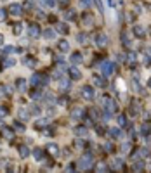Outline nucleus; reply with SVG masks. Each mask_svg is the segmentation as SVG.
<instances>
[{
	"instance_id": "nucleus-55",
	"label": "nucleus",
	"mask_w": 151,
	"mask_h": 173,
	"mask_svg": "<svg viewBox=\"0 0 151 173\" xmlns=\"http://www.w3.org/2000/svg\"><path fill=\"white\" fill-rule=\"evenodd\" d=\"M146 50H148L146 54H148V56H150V57H151V45H150V47H148V49H146Z\"/></svg>"
},
{
	"instance_id": "nucleus-37",
	"label": "nucleus",
	"mask_w": 151,
	"mask_h": 173,
	"mask_svg": "<svg viewBox=\"0 0 151 173\" xmlns=\"http://www.w3.org/2000/svg\"><path fill=\"white\" fill-rule=\"evenodd\" d=\"M141 133L144 135V137H146V135L150 133V125H148V123H144V125L141 126Z\"/></svg>"
},
{
	"instance_id": "nucleus-46",
	"label": "nucleus",
	"mask_w": 151,
	"mask_h": 173,
	"mask_svg": "<svg viewBox=\"0 0 151 173\" xmlns=\"http://www.w3.org/2000/svg\"><path fill=\"white\" fill-rule=\"evenodd\" d=\"M83 21L87 23V26H90V24H92V18H90V16H83Z\"/></svg>"
},
{
	"instance_id": "nucleus-8",
	"label": "nucleus",
	"mask_w": 151,
	"mask_h": 173,
	"mask_svg": "<svg viewBox=\"0 0 151 173\" xmlns=\"http://www.w3.org/2000/svg\"><path fill=\"white\" fill-rule=\"evenodd\" d=\"M28 35H30V38H37L38 35H40V28H38V24H30V28H28Z\"/></svg>"
},
{
	"instance_id": "nucleus-39",
	"label": "nucleus",
	"mask_w": 151,
	"mask_h": 173,
	"mask_svg": "<svg viewBox=\"0 0 151 173\" xmlns=\"http://www.w3.org/2000/svg\"><path fill=\"white\" fill-rule=\"evenodd\" d=\"M47 125H49V119H38L37 121V128H43Z\"/></svg>"
},
{
	"instance_id": "nucleus-26",
	"label": "nucleus",
	"mask_w": 151,
	"mask_h": 173,
	"mask_svg": "<svg viewBox=\"0 0 151 173\" xmlns=\"http://www.w3.org/2000/svg\"><path fill=\"white\" fill-rule=\"evenodd\" d=\"M23 62H24V66H28V68H33V66H35V59L33 57H24Z\"/></svg>"
},
{
	"instance_id": "nucleus-35",
	"label": "nucleus",
	"mask_w": 151,
	"mask_h": 173,
	"mask_svg": "<svg viewBox=\"0 0 151 173\" xmlns=\"http://www.w3.org/2000/svg\"><path fill=\"white\" fill-rule=\"evenodd\" d=\"M4 52H5V54H12V52H19V49L12 47V45H9V47H5V49H4Z\"/></svg>"
},
{
	"instance_id": "nucleus-34",
	"label": "nucleus",
	"mask_w": 151,
	"mask_h": 173,
	"mask_svg": "<svg viewBox=\"0 0 151 173\" xmlns=\"http://www.w3.org/2000/svg\"><path fill=\"white\" fill-rule=\"evenodd\" d=\"M4 64H5V68H12V66H16V61H14V59H5V61H4Z\"/></svg>"
},
{
	"instance_id": "nucleus-11",
	"label": "nucleus",
	"mask_w": 151,
	"mask_h": 173,
	"mask_svg": "<svg viewBox=\"0 0 151 173\" xmlns=\"http://www.w3.org/2000/svg\"><path fill=\"white\" fill-rule=\"evenodd\" d=\"M135 62H137L135 54H134V52H129V54H127V64H129L130 68H134V66H135Z\"/></svg>"
},
{
	"instance_id": "nucleus-42",
	"label": "nucleus",
	"mask_w": 151,
	"mask_h": 173,
	"mask_svg": "<svg viewBox=\"0 0 151 173\" xmlns=\"http://www.w3.org/2000/svg\"><path fill=\"white\" fill-rule=\"evenodd\" d=\"M106 170H110L106 165H97V166H95V172H106Z\"/></svg>"
},
{
	"instance_id": "nucleus-52",
	"label": "nucleus",
	"mask_w": 151,
	"mask_h": 173,
	"mask_svg": "<svg viewBox=\"0 0 151 173\" xmlns=\"http://www.w3.org/2000/svg\"><path fill=\"white\" fill-rule=\"evenodd\" d=\"M75 170V166L73 165H70V166H66V172H73Z\"/></svg>"
},
{
	"instance_id": "nucleus-56",
	"label": "nucleus",
	"mask_w": 151,
	"mask_h": 173,
	"mask_svg": "<svg viewBox=\"0 0 151 173\" xmlns=\"http://www.w3.org/2000/svg\"><path fill=\"white\" fill-rule=\"evenodd\" d=\"M2 43H4V37H2V35H0V45H2Z\"/></svg>"
},
{
	"instance_id": "nucleus-5",
	"label": "nucleus",
	"mask_w": 151,
	"mask_h": 173,
	"mask_svg": "<svg viewBox=\"0 0 151 173\" xmlns=\"http://www.w3.org/2000/svg\"><path fill=\"white\" fill-rule=\"evenodd\" d=\"M83 116H85V109H83V107H75V109L70 113V118H71V119H75V121L82 119Z\"/></svg>"
},
{
	"instance_id": "nucleus-36",
	"label": "nucleus",
	"mask_w": 151,
	"mask_h": 173,
	"mask_svg": "<svg viewBox=\"0 0 151 173\" xmlns=\"http://www.w3.org/2000/svg\"><path fill=\"white\" fill-rule=\"evenodd\" d=\"M118 125H120V126H127V118L123 114L118 116Z\"/></svg>"
},
{
	"instance_id": "nucleus-48",
	"label": "nucleus",
	"mask_w": 151,
	"mask_h": 173,
	"mask_svg": "<svg viewBox=\"0 0 151 173\" xmlns=\"http://www.w3.org/2000/svg\"><path fill=\"white\" fill-rule=\"evenodd\" d=\"M5 114H7V109L5 107H0V118H4Z\"/></svg>"
},
{
	"instance_id": "nucleus-4",
	"label": "nucleus",
	"mask_w": 151,
	"mask_h": 173,
	"mask_svg": "<svg viewBox=\"0 0 151 173\" xmlns=\"http://www.w3.org/2000/svg\"><path fill=\"white\" fill-rule=\"evenodd\" d=\"M90 166H92V157H90V154L82 156V159H80V168H82V170H89Z\"/></svg>"
},
{
	"instance_id": "nucleus-54",
	"label": "nucleus",
	"mask_w": 151,
	"mask_h": 173,
	"mask_svg": "<svg viewBox=\"0 0 151 173\" xmlns=\"http://www.w3.org/2000/svg\"><path fill=\"white\" fill-rule=\"evenodd\" d=\"M14 126H16V128H18V130H23V128H24V126H23V125H21V123H16V125H14Z\"/></svg>"
},
{
	"instance_id": "nucleus-24",
	"label": "nucleus",
	"mask_w": 151,
	"mask_h": 173,
	"mask_svg": "<svg viewBox=\"0 0 151 173\" xmlns=\"http://www.w3.org/2000/svg\"><path fill=\"white\" fill-rule=\"evenodd\" d=\"M26 87H28L26 80H18V88H19V92H26Z\"/></svg>"
},
{
	"instance_id": "nucleus-2",
	"label": "nucleus",
	"mask_w": 151,
	"mask_h": 173,
	"mask_svg": "<svg viewBox=\"0 0 151 173\" xmlns=\"http://www.w3.org/2000/svg\"><path fill=\"white\" fill-rule=\"evenodd\" d=\"M82 97H83L85 100H94L95 99V90L90 87V85H85V87H82Z\"/></svg>"
},
{
	"instance_id": "nucleus-23",
	"label": "nucleus",
	"mask_w": 151,
	"mask_h": 173,
	"mask_svg": "<svg viewBox=\"0 0 151 173\" xmlns=\"http://www.w3.org/2000/svg\"><path fill=\"white\" fill-rule=\"evenodd\" d=\"M47 149H49V153L54 154V156H57V154H59V147H57L56 144H49V145H47Z\"/></svg>"
},
{
	"instance_id": "nucleus-1",
	"label": "nucleus",
	"mask_w": 151,
	"mask_h": 173,
	"mask_svg": "<svg viewBox=\"0 0 151 173\" xmlns=\"http://www.w3.org/2000/svg\"><path fill=\"white\" fill-rule=\"evenodd\" d=\"M101 71H103V75H104V76H111V75L115 73V62L104 61V62L101 64Z\"/></svg>"
},
{
	"instance_id": "nucleus-50",
	"label": "nucleus",
	"mask_w": 151,
	"mask_h": 173,
	"mask_svg": "<svg viewBox=\"0 0 151 173\" xmlns=\"http://www.w3.org/2000/svg\"><path fill=\"white\" fill-rule=\"evenodd\" d=\"M90 114H92V118H95V119H97V118H99V113H97V111H95V109H92V111H90Z\"/></svg>"
},
{
	"instance_id": "nucleus-20",
	"label": "nucleus",
	"mask_w": 151,
	"mask_h": 173,
	"mask_svg": "<svg viewBox=\"0 0 151 173\" xmlns=\"http://www.w3.org/2000/svg\"><path fill=\"white\" fill-rule=\"evenodd\" d=\"M19 156H21V157H28V156H30V149H28L26 145H21V147H19Z\"/></svg>"
},
{
	"instance_id": "nucleus-38",
	"label": "nucleus",
	"mask_w": 151,
	"mask_h": 173,
	"mask_svg": "<svg viewBox=\"0 0 151 173\" xmlns=\"http://www.w3.org/2000/svg\"><path fill=\"white\" fill-rule=\"evenodd\" d=\"M122 43H123L125 47H130V45H132V42L129 40V37H127V35H122Z\"/></svg>"
},
{
	"instance_id": "nucleus-17",
	"label": "nucleus",
	"mask_w": 151,
	"mask_h": 173,
	"mask_svg": "<svg viewBox=\"0 0 151 173\" xmlns=\"http://www.w3.org/2000/svg\"><path fill=\"white\" fill-rule=\"evenodd\" d=\"M70 85H71V83H70V80H66V78L59 80V88H61V90H68V88H70Z\"/></svg>"
},
{
	"instance_id": "nucleus-28",
	"label": "nucleus",
	"mask_w": 151,
	"mask_h": 173,
	"mask_svg": "<svg viewBox=\"0 0 151 173\" xmlns=\"http://www.w3.org/2000/svg\"><path fill=\"white\" fill-rule=\"evenodd\" d=\"M70 61H71L73 64H78V62H82V54H71Z\"/></svg>"
},
{
	"instance_id": "nucleus-19",
	"label": "nucleus",
	"mask_w": 151,
	"mask_h": 173,
	"mask_svg": "<svg viewBox=\"0 0 151 173\" xmlns=\"http://www.w3.org/2000/svg\"><path fill=\"white\" fill-rule=\"evenodd\" d=\"M19 118H21V121H26V119L30 118V111H26L24 107H21V109H19Z\"/></svg>"
},
{
	"instance_id": "nucleus-22",
	"label": "nucleus",
	"mask_w": 151,
	"mask_h": 173,
	"mask_svg": "<svg viewBox=\"0 0 151 173\" xmlns=\"http://www.w3.org/2000/svg\"><path fill=\"white\" fill-rule=\"evenodd\" d=\"M132 151V145H130V142H125V144H122V153L123 154H130Z\"/></svg>"
},
{
	"instance_id": "nucleus-47",
	"label": "nucleus",
	"mask_w": 151,
	"mask_h": 173,
	"mask_svg": "<svg viewBox=\"0 0 151 173\" xmlns=\"http://www.w3.org/2000/svg\"><path fill=\"white\" fill-rule=\"evenodd\" d=\"M24 7H26V9H33V2H31V0H28V2L24 4Z\"/></svg>"
},
{
	"instance_id": "nucleus-9",
	"label": "nucleus",
	"mask_w": 151,
	"mask_h": 173,
	"mask_svg": "<svg viewBox=\"0 0 151 173\" xmlns=\"http://www.w3.org/2000/svg\"><path fill=\"white\" fill-rule=\"evenodd\" d=\"M11 14H14V16H21V14H23V7H21L19 4H12V5H11Z\"/></svg>"
},
{
	"instance_id": "nucleus-53",
	"label": "nucleus",
	"mask_w": 151,
	"mask_h": 173,
	"mask_svg": "<svg viewBox=\"0 0 151 173\" xmlns=\"http://www.w3.org/2000/svg\"><path fill=\"white\" fill-rule=\"evenodd\" d=\"M95 132H97V133L101 135V133H103V132H104V130H103V128H101V126H95Z\"/></svg>"
},
{
	"instance_id": "nucleus-13",
	"label": "nucleus",
	"mask_w": 151,
	"mask_h": 173,
	"mask_svg": "<svg viewBox=\"0 0 151 173\" xmlns=\"http://www.w3.org/2000/svg\"><path fill=\"white\" fill-rule=\"evenodd\" d=\"M64 71H68V68H66L64 64H61V66H57V68H56V71H54V76H56V78H61V76H63V73H64Z\"/></svg>"
},
{
	"instance_id": "nucleus-57",
	"label": "nucleus",
	"mask_w": 151,
	"mask_h": 173,
	"mask_svg": "<svg viewBox=\"0 0 151 173\" xmlns=\"http://www.w3.org/2000/svg\"><path fill=\"white\" fill-rule=\"evenodd\" d=\"M59 2H61V4H66V2H68V0H59Z\"/></svg>"
},
{
	"instance_id": "nucleus-43",
	"label": "nucleus",
	"mask_w": 151,
	"mask_h": 173,
	"mask_svg": "<svg viewBox=\"0 0 151 173\" xmlns=\"http://www.w3.org/2000/svg\"><path fill=\"white\" fill-rule=\"evenodd\" d=\"M104 149H106L108 153H113V144H111V142H106V144H104Z\"/></svg>"
},
{
	"instance_id": "nucleus-25",
	"label": "nucleus",
	"mask_w": 151,
	"mask_h": 173,
	"mask_svg": "<svg viewBox=\"0 0 151 173\" xmlns=\"http://www.w3.org/2000/svg\"><path fill=\"white\" fill-rule=\"evenodd\" d=\"M54 37H56V31H54V30H45V31H43V38L51 40V38H54Z\"/></svg>"
},
{
	"instance_id": "nucleus-32",
	"label": "nucleus",
	"mask_w": 151,
	"mask_h": 173,
	"mask_svg": "<svg viewBox=\"0 0 151 173\" xmlns=\"http://www.w3.org/2000/svg\"><path fill=\"white\" fill-rule=\"evenodd\" d=\"M66 19H70V21L76 19V12H75V11H71V9H70V11L66 12Z\"/></svg>"
},
{
	"instance_id": "nucleus-7",
	"label": "nucleus",
	"mask_w": 151,
	"mask_h": 173,
	"mask_svg": "<svg viewBox=\"0 0 151 173\" xmlns=\"http://www.w3.org/2000/svg\"><path fill=\"white\" fill-rule=\"evenodd\" d=\"M68 73H70V78H71V80H80V76H82V73H80V69H78L76 66H70V68H68Z\"/></svg>"
},
{
	"instance_id": "nucleus-15",
	"label": "nucleus",
	"mask_w": 151,
	"mask_h": 173,
	"mask_svg": "<svg viewBox=\"0 0 151 173\" xmlns=\"http://www.w3.org/2000/svg\"><path fill=\"white\" fill-rule=\"evenodd\" d=\"M94 83H95V87H101V88L106 87V80L103 76H94Z\"/></svg>"
},
{
	"instance_id": "nucleus-3",
	"label": "nucleus",
	"mask_w": 151,
	"mask_h": 173,
	"mask_svg": "<svg viewBox=\"0 0 151 173\" xmlns=\"http://www.w3.org/2000/svg\"><path fill=\"white\" fill-rule=\"evenodd\" d=\"M94 42H95V45H97V47H101V49H104V47L108 45V42H110V38H108V37H106L104 33H99V35H97V37L94 38Z\"/></svg>"
},
{
	"instance_id": "nucleus-33",
	"label": "nucleus",
	"mask_w": 151,
	"mask_h": 173,
	"mask_svg": "<svg viewBox=\"0 0 151 173\" xmlns=\"http://www.w3.org/2000/svg\"><path fill=\"white\" fill-rule=\"evenodd\" d=\"M92 5V0H80V7L82 9H87V7H90Z\"/></svg>"
},
{
	"instance_id": "nucleus-45",
	"label": "nucleus",
	"mask_w": 151,
	"mask_h": 173,
	"mask_svg": "<svg viewBox=\"0 0 151 173\" xmlns=\"http://www.w3.org/2000/svg\"><path fill=\"white\" fill-rule=\"evenodd\" d=\"M7 18V12H5V9H0V21H4Z\"/></svg>"
},
{
	"instance_id": "nucleus-6",
	"label": "nucleus",
	"mask_w": 151,
	"mask_h": 173,
	"mask_svg": "<svg viewBox=\"0 0 151 173\" xmlns=\"http://www.w3.org/2000/svg\"><path fill=\"white\" fill-rule=\"evenodd\" d=\"M103 102H104V106H106V111H111V113H115L118 107H116V104H115L113 99H110V97H104L103 99Z\"/></svg>"
},
{
	"instance_id": "nucleus-40",
	"label": "nucleus",
	"mask_w": 151,
	"mask_h": 173,
	"mask_svg": "<svg viewBox=\"0 0 151 173\" xmlns=\"http://www.w3.org/2000/svg\"><path fill=\"white\" fill-rule=\"evenodd\" d=\"M139 156L141 157H146V156H150V151L146 147H142V149H139Z\"/></svg>"
},
{
	"instance_id": "nucleus-14",
	"label": "nucleus",
	"mask_w": 151,
	"mask_h": 173,
	"mask_svg": "<svg viewBox=\"0 0 151 173\" xmlns=\"http://www.w3.org/2000/svg\"><path fill=\"white\" fill-rule=\"evenodd\" d=\"M132 170H134V172H142V170H144V163H142L141 159H137V161H134V165H132Z\"/></svg>"
},
{
	"instance_id": "nucleus-12",
	"label": "nucleus",
	"mask_w": 151,
	"mask_h": 173,
	"mask_svg": "<svg viewBox=\"0 0 151 173\" xmlns=\"http://www.w3.org/2000/svg\"><path fill=\"white\" fill-rule=\"evenodd\" d=\"M108 135H110L111 138H120V137H122V132H120V128H110V130H108Z\"/></svg>"
},
{
	"instance_id": "nucleus-16",
	"label": "nucleus",
	"mask_w": 151,
	"mask_h": 173,
	"mask_svg": "<svg viewBox=\"0 0 151 173\" xmlns=\"http://www.w3.org/2000/svg\"><path fill=\"white\" fill-rule=\"evenodd\" d=\"M111 168H115V170H123V161L122 159H113V163H111Z\"/></svg>"
},
{
	"instance_id": "nucleus-59",
	"label": "nucleus",
	"mask_w": 151,
	"mask_h": 173,
	"mask_svg": "<svg viewBox=\"0 0 151 173\" xmlns=\"http://www.w3.org/2000/svg\"><path fill=\"white\" fill-rule=\"evenodd\" d=\"M0 97H2V90H0Z\"/></svg>"
},
{
	"instance_id": "nucleus-10",
	"label": "nucleus",
	"mask_w": 151,
	"mask_h": 173,
	"mask_svg": "<svg viewBox=\"0 0 151 173\" xmlns=\"http://www.w3.org/2000/svg\"><path fill=\"white\" fill-rule=\"evenodd\" d=\"M57 47H59V50H61V52H64V54L70 50V43H68V40H61V42L57 43Z\"/></svg>"
},
{
	"instance_id": "nucleus-31",
	"label": "nucleus",
	"mask_w": 151,
	"mask_h": 173,
	"mask_svg": "<svg viewBox=\"0 0 151 173\" xmlns=\"http://www.w3.org/2000/svg\"><path fill=\"white\" fill-rule=\"evenodd\" d=\"M76 38H78V43H82V45H85V43H87V35H85V33H78V37H76Z\"/></svg>"
},
{
	"instance_id": "nucleus-30",
	"label": "nucleus",
	"mask_w": 151,
	"mask_h": 173,
	"mask_svg": "<svg viewBox=\"0 0 151 173\" xmlns=\"http://www.w3.org/2000/svg\"><path fill=\"white\" fill-rule=\"evenodd\" d=\"M12 31H14V35H21V31H23V24H21V23H16L14 28H12Z\"/></svg>"
},
{
	"instance_id": "nucleus-49",
	"label": "nucleus",
	"mask_w": 151,
	"mask_h": 173,
	"mask_svg": "<svg viewBox=\"0 0 151 173\" xmlns=\"http://www.w3.org/2000/svg\"><path fill=\"white\" fill-rule=\"evenodd\" d=\"M45 2H47V5H51V7H54V5H56V2H57V0H45Z\"/></svg>"
},
{
	"instance_id": "nucleus-51",
	"label": "nucleus",
	"mask_w": 151,
	"mask_h": 173,
	"mask_svg": "<svg viewBox=\"0 0 151 173\" xmlns=\"http://www.w3.org/2000/svg\"><path fill=\"white\" fill-rule=\"evenodd\" d=\"M95 4H97V9H99V12H103V5H101V0H95Z\"/></svg>"
},
{
	"instance_id": "nucleus-27",
	"label": "nucleus",
	"mask_w": 151,
	"mask_h": 173,
	"mask_svg": "<svg viewBox=\"0 0 151 173\" xmlns=\"http://www.w3.org/2000/svg\"><path fill=\"white\" fill-rule=\"evenodd\" d=\"M134 35L139 37V38H142V37H144V30H142L141 26H135V28H134Z\"/></svg>"
},
{
	"instance_id": "nucleus-41",
	"label": "nucleus",
	"mask_w": 151,
	"mask_h": 173,
	"mask_svg": "<svg viewBox=\"0 0 151 173\" xmlns=\"http://www.w3.org/2000/svg\"><path fill=\"white\" fill-rule=\"evenodd\" d=\"M42 92H38V90H35V92H33V94H31V99H33V100H38V99H42Z\"/></svg>"
},
{
	"instance_id": "nucleus-44",
	"label": "nucleus",
	"mask_w": 151,
	"mask_h": 173,
	"mask_svg": "<svg viewBox=\"0 0 151 173\" xmlns=\"http://www.w3.org/2000/svg\"><path fill=\"white\" fill-rule=\"evenodd\" d=\"M30 113H33V114H38V113H40V109H38L37 106H30Z\"/></svg>"
},
{
	"instance_id": "nucleus-58",
	"label": "nucleus",
	"mask_w": 151,
	"mask_h": 173,
	"mask_svg": "<svg viewBox=\"0 0 151 173\" xmlns=\"http://www.w3.org/2000/svg\"><path fill=\"white\" fill-rule=\"evenodd\" d=\"M148 85H150V88H151V80H150V83H148Z\"/></svg>"
},
{
	"instance_id": "nucleus-18",
	"label": "nucleus",
	"mask_w": 151,
	"mask_h": 173,
	"mask_svg": "<svg viewBox=\"0 0 151 173\" xmlns=\"http://www.w3.org/2000/svg\"><path fill=\"white\" fill-rule=\"evenodd\" d=\"M75 133L78 135V137H87V133H89V132H87V128H85V126H76V128H75Z\"/></svg>"
},
{
	"instance_id": "nucleus-29",
	"label": "nucleus",
	"mask_w": 151,
	"mask_h": 173,
	"mask_svg": "<svg viewBox=\"0 0 151 173\" xmlns=\"http://www.w3.org/2000/svg\"><path fill=\"white\" fill-rule=\"evenodd\" d=\"M57 31H59V33H63V35H66V33H68V26H66V24H63V23H59V24H57Z\"/></svg>"
},
{
	"instance_id": "nucleus-21",
	"label": "nucleus",
	"mask_w": 151,
	"mask_h": 173,
	"mask_svg": "<svg viewBox=\"0 0 151 173\" xmlns=\"http://www.w3.org/2000/svg\"><path fill=\"white\" fill-rule=\"evenodd\" d=\"M33 156H35V159H38V161H40V159H43L45 151H43V149H35V151H33Z\"/></svg>"
}]
</instances>
